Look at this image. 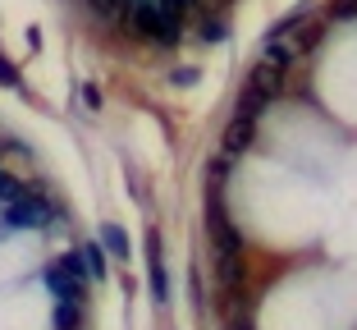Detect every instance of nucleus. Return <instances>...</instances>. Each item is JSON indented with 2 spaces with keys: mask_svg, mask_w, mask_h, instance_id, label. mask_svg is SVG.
Returning <instances> with one entry per match:
<instances>
[{
  "mask_svg": "<svg viewBox=\"0 0 357 330\" xmlns=\"http://www.w3.org/2000/svg\"><path fill=\"white\" fill-rule=\"evenodd\" d=\"M128 19H133V32L147 37L151 46H174L178 37H183V23L165 19L156 0H133V5H128Z\"/></svg>",
  "mask_w": 357,
  "mask_h": 330,
  "instance_id": "f257e3e1",
  "label": "nucleus"
},
{
  "mask_svg": "<svg viewBox=\"0 0 357 330\" xmlns=\"http://www.w3.org/2000/svg\"><path fill=\"white\" fill-rule=\"evenodd\" d=\"M51 216H55V207L46 202L42 193H28L19 202H10L5 220H10V230H42V225H51Z\"/></svg>",
  "mask_w": 357,
  "mask_h": 330,
  "instance_id": "f03ea898",
  "label": "nucleus"
},
{
  "mask_svg": "<svg viewBox=\"0 0 357 330\" xmlns=\"http://www.w3.org/2000/svg\"><path fill=\"white\" fill-rule=\"evenodd\" d=\"M147 267H151V294H156V299H169V280H165V262H160V234L156 230H151L147 234Z\"/></svg>",
  "mask_w": 357,
  "mask_h": 330,
  "instance_id": "7ed1b4c3",
  "label": "nucleus"
},
{
  "mask_svg": "<svg viewBox=\"0 0 357 330\" xmlns=\"http://www.w3.org/2000/svg\"><path fill=\"white\" fill-rule=\"evenodd\" d=\"M252 138H257V119L238 115V119L229 124V133H225V151H229V156H238V151L252 147Z\"/></svg>",
  "mask_w": 357,
  "mask_h": 330,
  "instance_id": "20e7f679",
  "label": "nucleus"
},
{
  "mask_svg": "<svg viewBox=\"0 0 357 330\" xmlns=\"http://www.w3.org/2000/svg\"><path fill=\"white\" fill-rule=\"evenodd\" d=\"M78 326H83L78 299H60V308H55V330H78Z\"/></svg>",
  "mask_w": 357,
  "mask_h": 330,
  "instance_id": "39448f33",
  "label": "nucleus"
},
{
  "mask_svg": "<svg viewBox=\"0 0 357 330\" xmlns=\"http://www.w3.org/2000/svg\"><path fill=\"white\" fill-rule=\"evenodd\" d=\"M101 243L110 248V257H119V262L128 257V234L119 230V225H105V230H101Z\"/></svg>",
  "mask_w": 357,
  "mask_h": 330,
  "instance_id": "423d86ee",
  "label": "nucleus"
},
{
  "mask_svg": "<svg viewBox=\"0 0 357 330\" xmlns=\"http://www.w3.org/2000/svg\"><path fill=\"white\" fill-rule=\"evenodd\" d=\"M19 197H28V188H23V183L14 179V174H5V170H0V202L10 207V202H19Z\"/></svg>",
  "mask_w": 357,
  "mask_h": 330,
  "instance_id": "0eeeda50",
  "label": "nucleus"
},
{
  "mask_svg": "<svg viewBox=\"0 0 357 330\" xmlns=\"http://www.w3.org/2000/svg\"><path fill=\"white\" fill-rule=\"evenodd\" d=\"M78 257H83L87 276H101V271H105V262H101V248H96V243H87V248H83V253H78Z\"/></svg>",
  "mask_w": 357,
  "mask_h": 330,
  "instance_id": "6e6552de",
  "label": "nucleus"
},
{
  "mask_svg": "<svg viewBox=\"0 0 357 330\" xmlns=\"http://www.w3.org/2000/svg\"><path fill=\"white\" fill-rule=\"evenodd\" d=\"M225 32H229L225 19H206V23H202V42H225Z\"/></svg>",
  "mask_w": 357,
  "mask_h": 330,
  "instance_id": "1a4fd4ad",
  "label": "nucleus"
},
{
  "mask_svg": "<svg viewBox=\"0 0 357 330\" xmlns=\"http://www.w3.org/2000/svg\"><path fill=\"white\" fill-rule=\"evenodd\" d=\"M133 0H92V10L96 14H105V19H115V14H124Z\"/></svg>",
  "mask_w": 357,
  "mask_h": 330,
  "instance_id": "9d476101",
  "label": "nucleus"
},
{
  "mask_svg": "<svg viewBox=\"0 0 357 330\" xmlns=\"http://www.w3.org/2000/svg\"><path fill=\"white\" fill-rule=\"evenodd\" d=\"M0 83H5V87H19V69L10 64V55H5V51H0Z\"/></svg>",
  "mask_w": 357,
  "mask_h": 330,
  "instance_id": "9b49d317",
  "label": "nucleus"
},
{
  "mask_svg": "<svg viewBox=\"0 0 357 330\" xmlns=\"http://www.w3.org/2000/svg\"><path fill=\"white\" fill-rule=\"evenodd\" d=\"M330 14H335V19H353V14H357V0H335V5H330Z\"/></svg>",
  "mask_w": 357,
  "mask_h": 330,
  "instance_id": "f8f14e48",
  "label": "nucleus"
},
{
  "mask_svg": "<svg viewBox=\"0 0 357 330\" xmlns=\"http://www.w3.org/2000/svg\"><path fill=\"white\" fill-rule=\"evenodd\" d=\"M316 42H321V23H312V28L298 37V46H316Z\"/></svg>",
  "mask_w": 357,
  "mask_h": 330,
  "instance_id": "ddd939ff",
  "label": "nucleus"
},
{
  "mask_svg": "<svg viewBox=\"0 0 357 330\" xmlns=\"http://www.w3.org/2000/svg\"><path fill=\"white\" fill-rule=\"evenodd\" d=\"M83 101L96 110V106H101V92H96V87H83Z\"/></svg>",
  "mask_w": 357,
  "mask_h": 330,
  "instance_id": "4468645a",
  "label": "nucleus"
}]
</instances>
